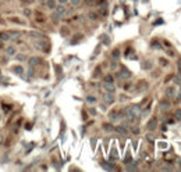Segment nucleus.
Returning <instances> with one entry per match:
<instances>
[{"label":"nucleus","instance_id":"nucleus-1","mask_svg":"<svg viewBox=\"0 0 181 172\" xmlns=\"http://www.w3.org/2000/svg\"><path fill=\"white\" fill-rule=\"evenodd\" d=\"M65 6L64 4H59V6H56L54 7V11L53 14H52V18H53V21H57L60 17H63L64 14H65Z\"/></svg>","mask_w":181,"mask_h":172},{"label":"nucleus","instance_id":"nucleus-2","mask_svg":"<svg viewBox=\"0 0 181 172\" xmlns=\"http://www.w3.org/2000/svg\"><path fill=\"white\" fill-rule=\"evenodd\" d=\"M131 71L127 69L126 67H121V69H120V72L117 74V78H124V79H128V78H131Z\"/></svg>","mask_w":181,"mask_h":172},{"label":"nucleus","instance_id":"nucleus-3","mask_svg":"<svg viewBox=\"0 0 181 172\" xmlns=\"http://www.w3.org/2000/svg\"><path fill=\"white\" fill-rule=\"evenodd\" d=\"M35 47H38V49L43 50L45 53H49V52H47V50H49V44L45 42V40H39V39H38V40L35 42Z\"/></svg>","mask_w":181,"mask_h":172},{"label":"nucleus","instance_id":"nucleus-4","mask_svg":"<svg viewBox=\"0 0 181 172\" xmlns=\"http://www.w3.org/2000/svg\"><path fill=\"white\" fill-rule=\"evenodd\" d=\"M42 63V60L39 58V57H36V56H33V57H31V58H28V64H29V67H36L38 64H41Z\"/></svg>","mask_w":181,"mask_h":172},{"label":"nucleus","instance_id":"nucleus-5","mask_svg":"<svg viewBox=\"0 0 181 172\" xmlns=\"http://www.w3.org/2000/svg\"><path fill=\"white\" fill-rule=\"evenodd\" d=\"M28 36L36 38V39H46V36H45L42 32H38V31H31V32H28Z\"/></svg>","mask_w":181,"mask_h":172},{"label":"nucleus","instance_id":"nucleus-6","mask_svg":"<svg viewBox=\"0 0 181 172\" xmlns=\"http://www.w3.org/2000/svg\"><path fill=\"white\" fill-rule=\"evenodd\" d=\"M103 87H105V90L109 92V93H114V90H116V86L113 85V82H105Z\"/></svg>","mask_w":181,"mask_h":172},{"label":"nucleus","instance_id":"nucleus-7","mask_svg":"<svg viewBox=\"0 0 181 172\" xmlns=\"http://www.w3.org/2000/svg\"><path fill=\"white\" fill-rule=\"evenodd\" d=\"M103 100L106 101L107 104H112L113 101H114V96H113V93H105V96H103Z\"/></svg>","mask_w":181,"mask_h":172},{"label":"nucleus","instance_id":"nucleus-8","mask_svg":"<svg viewBox=\"0 0 181 172\" xmlns=\"http://www.w3.org/2000/svg\"><path fill=\"white\" fill-rule=\"evenodd\" d=\"M156 125H158V121H156V118H150L149 122H148V129H149V130H155Z\"/></svg>","mask_w":181,"mask_h":172},{"label":"nucleus","instance_id":"nucleus-9","mask_svg":"<svg viewBox=\"0 0 181 172\" xmlns=\"http://www.w3.org/2000/svg\"><path fill=\"white\" fill-rule=\"evenodd\" d=\"M0 40H3V42H9V40H11L9 32H0Z\"/></svg>","mask_w":181,"mask_h":172},{"label":"nucleus","instance_id":"nucleus-10","mask_svg":"<svg viewBox=\"0 0 181 172\" xmlns=\"http://www.w3.org/2000/svg\"><path fill=\"white\" fill-rule=\"evenodd\" d=\"M6 54L7 56H15V47H13V46H9L7 49H6Z\"/></svg>","mask_w":181,"mask_h":172},{"label":"nucleus","instance_id":"nucleus-11","mask_svg":"<svg viewBox=\"0 0 181 172\" xmlns=\"http://www.w3.org/2000/svg\"><path fill=\"white\" fill-rule=\"evenodd\" d=\"M46 6H47V9L54 10V7H56V0H46Z\"/></svg>","mask_w":181,"mask_h":172},{"label":"nucleus","instance_id":"nucleus-12","mask_svg":"<svg viewBox=\"0 0 181 172\" xmlns=\"http://www.w3.org/2000/svg\"><path fill=\"white\" fill-rule=\"evenodd\" d=\"M9 35H10L11 39H17V38H20V36H21V32H20V31H17V32H15V31H10Z\"/></svg>","mask_w":181,"mask_h":172},{"label":"nucleus","instance_id":"nucleus-13","mask_svg":"<svg viewBox=\"0 0 181 172\" xmlns=\"http://www.w3.org/2000/svg\"><path fill=\"white\" fill-rule=\"evenodd\" d=\"M13 69H14V72L18 74V75H22V74H24V68H22L21 65H15Z\"/></svg>","mask_w":181,"mask_h":172},{"label":"nucleus","instance_id":"nucleus-14","mask_svg":"<svg viewBox=\"0 0 181 172\" xmlns=\"http://www.w3.org/2000/svg\"><path fill=\"white\" fill-rule=\"evenodd\" d=\"M1 107H3V112H4V114H9V112H10L11 111V104H3V106H1Z\"/></svg>","mask_w":181,"mask_h":172},{"label":"nucleus","instance_id":"nucleus-15","mask_svg":"<svg viewBox=\"0 0 181 172\" xmlns=\"http://www.w3.org/2000/svg\"><path fill=\"white\" fill-rule=\"evenodd\" d=\"M15 58H17L18 61H27V60H28V57H27L25 54H15Z\"/></svg>","mask_w":181,"mask_h":172},{"label":"nucleus","instance_id":"nucleus-16","mask_svg":"<svg viewBox=\"0 0 181 172\" xmlns=\"http://www.w3.org/2000/svg\"><path fill=\"white\" fill-rule=\"evenodd\" d=\"M116 130H117L118 133H121V135H127V130H126V128H124V126H117V128H116Z\"/></svg>","mask_w":181,"mask_h":172},{"label":"nucleus","instance_id":"nucleus-17","mask_svg":"<svg viewBox=\"0 0 181 172\" xmlns=\"http://www.w3.org/2000/svg\"><path fill=\"white\" fill-rule=\"evenodd\" d=\"M110 119H112V121H116V119H120V118H118V114L116 112V111L110 112Z\"/></svg>","mask_w":181,"mask_h":172},{"label":"nucleus","instance_id":"nucleus-18","mask_svg":"<svg viewBox=\"0 0 181 172\" xmlns=\"http://www.w3.org/2000/svg\"><path fill=\"white\" fill-rule=\"evenodd\" d=\"M103 129H105L106 132H110V130H113V126L109 125V124H105V125H103Z\"/></svg>","mask_w":181,"mask_h":172},{"label":"nucleus","instance_id":"nucleus-19","mask_svg":"<svg viewBox=\"0 0 181 172\" xmlns=\"http://www.w3.org/2000/svg\"><path fill=\"white\" fill-rule=\"evenodd\" d=\"M160 108H162V110L169 108V103H167V101H166V103H164V101H162V103H160Z\"/></svg>","mask_w":181,"mask_h":172},{"label":"nucleus","instance_id":"nucleus-20","mask_svg":"<svg viewBox=\"0 0 181 172\" xmlns=\"http://www.w3.org/2000/svg\"><path fill=\"white\" fill-rule=\"evenodd\" d=\"M86 101H89V103H95V101H96V97L88 96V97H86Z\"/></svg>","mask_w":181,"mask_h":172},{"label":"nucleus","instance_id":"nucleus-21","mask_svg":"<svg viewBox=\"0 0 181 172\" xmlns=\"http://www.w3.org/2000/svg\"><path fill=\"white\" fill-rule=\"evenodd\" d=\"M89 18L91 20H98V14L96 13H89Z\"/></svg>","mask_w":181,"mask_h":172},{"label":"nucleus","instance_id":"nucleus-22","mask_svg":"<svg viewBox=\"0 0 181 172\" xmlns=\"http://www.w3.org/2000/svg\"><path fill=\"white\" fill-rule=\"evenodd\" d=\"M113 57H114V58H118V57H120V50H117V49L113 50Z\"/></svg>","mask_w":181,"mask_h":172},{"label":"nucleus","instance_id":"nucleus-23","mask_svg":"<svg viewBox=\"0 0 181 172\" xmlns=\"http://www.w3.org/2000/svg\"><path fill=\"white\" fill-rule=\"evenodd\" d=\"M176 118L178 119V121H181V110H177L176 111Z\"/></svg>","mask_w":181,"mask_h":172},{"label":"nucleus","instance_id":"nucleus-24","mask_svg":"<svg viewBox=\"0 0 181 172\" xmlns=\"http://www.w3.org/2000/svg\"><path fill=\"white\" fill-rule=\"evenodd\" d=\"M166 93H167L169 96H173V95H174V89H171V87H169V89L166 90Z\"/></svg>","mask_w":181,"mask_h":172},{"label":"nucleus","instance_id":"nucleus-25","mask_svg":"<svg viewBox=\"0 0 181 172\" xmlns=\"http://www.w3.org/2000/svg\"><path fill=\"white\" fill-rule=\"evenodd\" d=\"M70 1H71V4H73V6H78V4H79V3H81V0H70Z\"/></svg>","mask_w":181,"mask_h":172},{"label":"nucleus","instance_id":"nucleus-26","mask_svg":"<svg viewBox=\"0 0 181 172\" xmlns=\"http://www.w3.org/2000/svg\"><path fill=\"white\" fill-rule=\"evenodd\" d=\"M105 82H113V78H112V75L105 76Z\"/></svg>","mask_w":181,"mask_h":172},{"label":"nucleus","instance_id":"nucleus-27","mask_svg":"<svg viewBox=\"0 0 181 172\" xmlns=\"http://www.w3.org/2000/svg\"><path fill=\"white\" fill-rule=\"evenodd\" d=\"M24 14H25V15H29V14H31V10H29V9H25V10H24Z\"/></svg>","mask_w":181,"mask_h":172},{"label":"nucleus","instance_id":"nucleus-28","mask_svg":"<svg viewBox=\"0 0 181 172\" xmlns=\"http://www.w3.org/2000/svg\"><path fill=\"white\" fill-rule=\"evenodd\" d=\"M160 64H162V65H167V61H166V60H163V58H160Z\"/></svg>","mask_w":181,"mask_h":172},{"label":"nucleus","instance_id":"nucleus-29","mask_svg":"<svg viewBox=\"0 0 181 172\" xmlns=\"http://www.w3.org/2000/svg\"><path fill=\"white\" fill-rule=\"evenodd\" d=\"M89 112H91L92 115H96V111H95V110H94V108H91V110H89Z\"/></svg>","mask_w":181,"mask_h":172},{"label":"nucleus","instance_id":"nucleus-30","mask_svg":"<svg viewBox=\"0 0 181 172\" xmlns=\"http://www.w3.org/2000/svg\"><path fill=\"white\" fill-rule=\"evenodd\" d=\"M67 1H68V0H59V3H60V4H65Z\"/></svg>","mask_w":181,"mask_h":172},{"label":"nucleus","instance_id":"nucleus-31","mask_svg":"<svg viewBox=\"0 0 181 172\" xmlns=\"http://www.w3.org/2000/svg\"><path fill=\"white\" fill-rule=\"evenodd\" d=\"M3 140H4V138H3V135L0 133V144H3Z\"/></svg>","mask_w":181,"mask_h":172},{"label":"nucleus","instance_id":"nucleus-32","mask_svg":"<svg viewBox=\"0 0 181 172\" xmlns=\"http://www.w3.org/2000/svg\"><path fill=\"white\" fill-rule=\"evenodd\" d=\"M132 132H134V133H139L138 128H132Z\"/></svg>","mask_w":181,"mask_h":172},{"label":"nucleus","instance_id":"nucleus-33","mask_svg":"<svg viewBox=\"0 0 181 172\" xmlns=\"http://www.w3.org/2000/svg\"><path fill=\"white\" fill-rule=\"evenodd\" d=\"M3 47V40H0V49Z\"/></svg>","mask_w":181,"mask_h":172},{"label":"nucleus","instance_id":"nucleus-34","mask_svg":"<svg viewBox=\"0 0 181 172\" xmlns=\"http://www.w3.org/2000/svg\"><path fill=\"white\" fill-rule=\"evenodd\" d=\"M38 1H39V3H43V1H46V0H38Z\"/></svg>","mask_w":181,"mask_h":172},{"label":"nucleus","instance_id":"nucleus-35","mask_svg":"<svg viewBox=\"0 0 181 172\" xmlns=\"http://www.w3.org/2000/svg\"><path fill=\"white\" fill-rule=\"evenodd\" d=\"M180 67H181V61H180Z\"/></svg>","mask_w":181,"mask_h":172},{"label":"nucleus","instance_id":"nucleus-36","mask_svg":"<svg viewBox=\"0 0 181 172\" xmlns=\"http://www.w3.org/2000/svg\"><path fill=\"white\" fill-rule=\"evenodd\" d=\"M0 119H1V115H0Z\"/></svg>","mask_w":181,"mask_h":172}]
</instances>
